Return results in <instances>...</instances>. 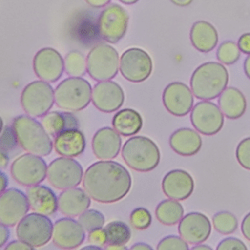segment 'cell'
Instances as JSON below:
<instances>
[{
  "instance_id": "cell-1",
  "label": "cell",
  "mask_w": 250,
  "mask_h": 250,
  "mask_svg": "<svg viewBox=\"0 0 250 250\" xmlns=\"http://www.w3.org/2000/svg\"><path fill=\"white\" fill-rule=\"evenodd\" d=\"M84 190L100 203H114L124 198L131 189L132 178L120 163L101 160L91 164L84 172Z\"/></svg>"
},
{
  "instance_id": "cell-2",
  "label": "cell",
  "mask_w": 250,
  "mask_h": 250,
  "mask_svg": "<svg viewBox=\"0 0 250 250\" xmlns=\"http://www.w3.org/2000/svg\"><path fill=\"white\" fill-rule=\"evenodd\" d=\"M229 71L218 62H207L197 66L190 77V89L193 96L202 101L218 98L227 88Z\"/></svg>"
},
{
  "instance_id": "cell-3",
  "label": "cell",
  "mask_w": 250,
  "mask_h": 250,
  "mask_svg": "<svg viewBox=\"0 0 250 250\" xmlns=\"http://www.w3.org/2000/svg\"><path fill=\"white\" fill-rule=\"evenodd\" d=\"M18 144L27 153L37 156L49 155L54 147L50 135L42 124L28 115L17 116L12 124Z\"/></svg>"
},
{
  "instance_id": "cell-4",
  "label": "cell",
  "mask_w": 250,
  "mask_h": 250,
  "mask_svg": "<svg viewBox=\"0 0 250 250\" xmlns=\"http://www.w3.org/2000/svg\"><path fill=\"white\" fill-rule=\"evenodd\" d=\"M124 162L138 172H149L157 167L160 161V150L157 145L145 136L128 139L121 150Z\"/></svg>"
},
{
  "instance_id": "cell-5",
  "label": "cell",
  "mask_w": 250,
  "mask_h": 250,
  "mask_svg": "<svg viewBox=\"0 0 250 250\" xmlns=\"http://www.w3.org/2000/svg\"><path fill=\"white\" fill-rule=\"evenodd\" d=\"M91 101V84L82 77L65 78L55 89L56 104L66 111H80L87 107Z\"/></svg>"
},
{
  "instance_id": "cell-6",
  "label": "cell",
  "mask_w": 250,
  "mask_h": 250,
  "mask_svg": "<svg viewBox=\"0 0 250 250\" xmlns=\"http://www.w3.org/2000/svg\"><path fill=\"white\" fill-rule=\"evenodd\" d=\"M87 72L97 81L114 78L119 69V55L115 48L105 43L94 46L86 57Z\"/></svg>"
},
{
  "instance_id": "cell-7",
  "label": "cell",
  "mask_w": 250,
  "mask_h": 250,
  "mask_svg": "<svg viewBox=\"0 0 250 250\" xmlns=\"http://www.w3.org/2000/svg\"><path fill=\"white\" fill-rule=\"evenodd\" d=\"M55 103V90L42 80L27 84L21 94V104L30 117H42L52 108Z\"/></svg>"
},
{
  "instance_id": "cell-8",
  "label": "cell",
  "mask_w": 250,
  "mask_h": 250,
  "mask_svg": "<svg viewBox=\"0 0 250 250\" xmlns=\"http://www.w3.org/2000/svg\"><path fill=\"white\" fill-rule=\"evenodd\" d=\"M53 227L51 219L38 213L27 214L17 226V236L32 247H42L52 238Z\"/></svg>"
},
{
  "instance_id": "cell-9",
  "label": "cell",
  "mask_w": 250,
  "mask_h": 250,
  "mask_svg": "<svg viewBox=\"0 0 250 250\" xmlns=\"http://www.w3.org/2000/svg\"><path fill=\"white\" fill-rule=\"evenodd\" d=\"M47 163L41 156L24 153L12 162L10 171L15 182L31 187L39 185L47 178Z\"/></svg>"
},
{
  "instance_id": "cell-10",
  "label": "cell",
  "mask_w": 250,
  "mask_h": 250,
  "mask_svg": "<svg viewBox=\"0 0 250 250\" xmlns=\"http://www.w3.org/2000/svg\"><path fill=\"white\" fill-rule=\"evenodd\" d=\"M84 171L81 164L68 157L54 159L47 169V179L58 189L76 188L83 180Z\"/></svg>"
},
{
  "instance_id": "cell-11",
  "label": "cell",
  "mask_w": 250,
  "mask_h": 250,
  "mask_svg": "<svg viewBox=\"0 0 250 250\" xmlns=\"http://www.w3.org/2000/svg\"><path fill=\"white\" fill-rule=\"evenodd\" d=\"M129 15L118 4L106 6L98 19V30L102 38L109 43H117L125 35Z\"/></svg>"
},
{
  "instance_id": "cell-12",
  "label": "cell",
  "mask_w": 250,
  "mask_h": 250,
  "mask_svg": "<svg viewBox=\"0 0 250 250\" xmlns=\"http://www.w3.org/2000/svg\"><path fill=\"white\" fill-rule=\"evenodd\" d=\"M152 67L153 63L150 56L145 50L137 47L124 51L119 61V69L122 76L134 83L146 80L152 72Z\"/></svg>"
},
{
  "instance_id": "cell-13",
  "label": "cell",
  "mask_w": 250,
  "mask_h": 250,
  "mask_svg": "<svg viewBox=\"0 0 250 250\" xmlns=\"http://www.w3.org/2000/svg\"><path fill=\"white\" fill-rule=\"evenodd\" d=\"M190 121L194 129L205 136L219 133L224 126V114L219 105L210 101H201L193 105Z\"/></svg>"
},
{
  "instance_id": "cell-14",
  "label": "cell",
  "mask_w": 250,
  "mask_h": 250,
  "mask_svg": "<svg viewBox=\"0 0 250 250\" xmlns=\"http://www.w3.org/2000/svg\"><path fill=\"white\" fill-rule=\"evenodd\" d=\"M29 209L26 194L18 188L6 189L0 195V224L14 227L27 215Z\"/></svg>"
},
{
  "instance_id": "cell-15",
  "label": "cell",
  "mask_w": 250,
  "mask_h": 250,
  "mask_svg": "<svg viewBox=\"0 0 250 250\" xmlns=\"http://www.w3.org/2000/svg\"><path fill=\"white\" fill-rule=\"evenodd\" d=\"M162 102L166 110L172 115L181 117L189 113L193 107L194 97L191 89L185 83L175 81L163 90Z\"/></svg>"
},
{
  "instance_id": "cell-16",
  "label": "cell",
  "mask_w": 250,
  "mask_h": 250,
  "mask_svg": "<svg viewBox=\"0 0 250 250\" xmlns=\"http://www.w3.org/2000/svg\"><path fill=\"white\" fill-rule=\"evenodd\" d=\"M33 70L40 80L56 82L64 70V59L54 48H42L33 58Z\"/></svg>"
},
{
  "instance_id": "cell-17",
  "label": "cell",
  "mask_w": 250,
  "mask_h": 250,
  "mask_svg": "<svg viewBox=\"0 0 250 250\" xmlns=\"http://www.w3.org/2000/svg\"><path fill=\"white\" fill-rule=\"evenodd\" d=\"M180 236L189 244H201L211 234V222L206 215L200 212H190L179 222Z\"/></svg>"
},
{
  "instance_id": "cell-18",
  "label": "cell",
  "mask_w": 250,
  "mask_h": 250,
  "mask_svg": "<svg viewBox=\"0 0 250 250\" xmlns=\"http://www.w3.org/2000/svg\"><path fill=\"white\" fill-rule=\"evenodd\" d=\"M85 229L78 221L72 218H62L55 222L52 240L56 246L62 249H74L85 240Z\"/></svg>"
},
{
  "instance_id": "cell-19",
  "label": "cell",
  "mask_w": 250,
  "mask_h": 250,
  "mask_svg": "<svg viewBox=\"0 0 250 250\" xmlns=\"http://www.w3.org/2000/svg\"><path fill=\"white\" fill-rule=\"evenodd\" d=\"M124 92L114 81L98 82L92 89V103L102 112L116 111L124 103Z\"/></svg>"
},
{
  "instance_id": "cell-20",
  "label": "cell",
  "mask_w": 250,
  "mask_h": 250,
  "mask_svg": "<svg viewBox=\"0 0 250 250\" xmlns=\"http://www.w3.org/2000/svg\"><path fill=\"white\" fill-rule=\"evenodd\" d=\"M163 193L170 199L177 201L188 198L194 189V181L191 175L182 169L169 171L161 183Z\"/></svg>"
},
{
  "instance_id": "cell-21",
  "label": "cell",
  "mask_w": 250,
  "mask_h": 250,
  "mask_svg": "<svg viewBox=\"0 0 250 250\" xmlns=\"http://www.w3.org/2000/svg\"><path fill=\"white\" fill-rule=\"evenodd\" d=\"M122 140L120 135L110 127L99 129L92 139V149L101 160H111L120 152Z\"/></svg>"
},
{
  "instance_id": "cell-22",
  "label": "cell",
  "mask_w": 250,
  "mask_h": 250,
  "mask_svg": "<svg viewBox=\"0 0 250 250\" xmlns=\"http://www.w3.org/2000/svg\"><path fill=\"white\" fill-rule=\"evenodd\" d=\"M91 205V198L87 192L79 188L64 189L58 198L59 211L68 218L80 216Z\"/></svg>"
},
{
  "instance_id": "cell-23",
  "label": "cell",
  "mask_w": 250,
  "mask_h": 250,
  "mask_svg": "<svg viewBox=\"0 0 250 250\" xmlns=\"http://www.w3.org/2000/svg\"><path fill=\"white\" fill-rule=\"evenodd\" d=\"M26 196L29 208L44 216H51L58 210V198L55 192L43 185H35L28 187Z\"/></svg>"
},
{
  "instance_id": "cell-24",
  "label": "cell",
  "mask_w": 250,
  "mask_h": 250,
  "mask_svg": "<svg viewBox=\"0 0 250 250\" xmlns=\"http://www.w3.org/2000/svg\"><path fill=\"white\" fill-rule=\"evenodd\" d=\"M53 145L58 154L62 157L73 158L83 153L86 141L80 130L68 129L56 136Z\"/></svg>"
},
{
  "instance_id": "cell-25",
  "label": "cell",
  "mask_w": 250,
  "mask_h": 250,
  "mask_svg": "<svg viewBox=\"0 0 250 250\" xmlns=\"http://www.w3.org/2000/svg\"><path fill=\"white\" fill-rule=\"evenodd\" d=\"M171 148L182 156H192L202 146V139L196 130L190 128L177 129L169 138Z\"/></svg>"
},
{
  "instance_id": "cell-26",
  "label": "cell",
  "mask_w": 250,
  "mask_h": 250,
  "mask_svg": "<svg viewBox=\"0 0 250 250\" xmlns=\"http://www.w3.org/2000/svg\"><path fill=\"white\" fill-rule=\"evenodd\" d=\"M189 39L197 51L208 53L216 48L219 35L216 27L212 23L206 21H197L191 25Z\"/></svg>"
},
{
  "instance_id": "cell-27",
  "label": "cell",
  "mask_w": 250,
  "mask_h": 250,
  "mask_svg": "<svg viewBox=\"0 0 250 250\" xmlns=\"http://www.w3.org/2000/svg\"><path fill=\"white\" fill-rule=\"evenodd\" d=\"M218 104L224 116L229 119H238L245 113L247 102L240 90L227 87L219 96Z\"/></svg>"
},
{
  "instance_id": "cell-28",
  "label": "cell",
  "mask_w": 250,
  "mask_h": 250,
  "mask_svg": "<svg viewBox=\"0 0 250 250\" xmlns=\"http://www.w3.org/2000/svg\"><path fill=\"white\" fill-rule=\"evenodd\" d=\"M113 129L122 136L136 135L143 127L141 114L133 108H123L117 111L112 118Z\"/></svg>"
},
{
  "instance_id": "cell-29",
  "label": "cell",
  "mask_w": 250,
  "mask_h": 250,
  "mask_svg": "<svg viewBox=\"0 0 250 250\" xmlns=\"http://www.w3.org/2000/svg\"><path fill=\"white\" fill-rule=\"evenodd\" d=\"M41 124L45 131L52 137H56L68 129H77V118L68 112L49 111L42 116Z\"/></svg>"
},
{
  "instance_id": "cell-30",
  "label": "cell",
  "mask_w": 250,
  "mask_h": 250,
  "mask_svg": "<svg viewBox=\"0 0 250 250\" xmlns=\"http://www.w3.org/2000/svg\"><path fill=\"white\" fill-rule=\"evenodd\" d=\"M156 219L165 226L178 224L184 217V208L182 204L174 199H164L155 209Z\"/></svg>"
},
{
  "instance_id": "cell-31",
  "label": "cell",
  "mask_w": 250,
  "mask_h": 250,
  "mask_svg": "<svg viewBox=\"0 0 250 250\" xmlns=\"http://www.w3.org/2000/svg\"><path fill=\"white\" fill-rule=\"evenodd\" d=\"M106 243L109 245H125L131 238L129 226L122 221H112L105 228Z\"/></svg>"
},
{
  "instance_id": "cell-32",
  "label": "cell",
  "mask_w": 250,
  "mask_h": 250,
  "mask_svg": "<svg viewBox=\"0 0 250 250\" xmlns=\"http://www.w3.org/2000/svg\"><path fill=\"white\" fill-rule=\"evenodd\" d=\"M64 70L70 77H82L87 71V61L79 51H70L64 58Z\"/></svg>"
},
{
  "instance_id": "cell-33",
  "label": "cell",
  "mask_w": 250,
  "mask_h": 250,
  "mask_svg": "<svg viewBox=\"0 0 250 250\" xmlns=\"http://www.w3.org/2000/svg\"><path fill=\"white\" fill-rule=\"evenodd\" d=\"M214 229L221 234H230L238 227V220L234 214L229 211H220L212 218Z\"/></svg>"
},
{
  "instance_id": "cell-34",
  "label": "cell",
  "mask_w": 250,
  "mask_h": 250,
  "mask_svg": "<svg viewBox=\"0 0 250 250\" xmlns=\"http://www.w3.org/2000/svg\"><path fill=\"white\" fill-rule=\"evenodd\" d=\"M240 49L237 43L228 40L221 43L217 49V58L222 64L230 65L240 58Z\"/></svg>"
},
{
  "instance_id": "cell-35",
  "label": "cell",
  "mask_w": 250,
  "mask_h": 250,
  "mask_svg": "<svg viewBox=\"0 0 250 250\" xmlns=\"http://www.w3.org/2000/svg\"><path fill=\"white\" fill-rule=\"evenodd\" d=\"M78 222L83 227L85 231L90 232L104 227V216L98 210L88 209L79 216Z\"/></svg>"
},
{
  "instance_id": "cell-36",
  "label": "cell",
  "mask_w": 250,
  "mask_h": 250,
  "mask_svg": "<svg viewBox=\"0 0 250 250\" xmlns=\"http://www.w3.org/2000/svg\"><path fill=\"white\" fill-rule=\"evenodd\" d=\"M151 214L150 212L143 207L134 209L130 214V223L136 229L144 230L151 225Z\"/></svg>"
},
{
  "instance_id": "cell-37",
  "label": "cell",
  "mask_w": 250,
  "mask_h": 250,
  "mask_svg": "<svg viewBox=\"0 0 250 250\" xmlns=\"http://www.w3.org/2000/svg\"><path fill=\"white\" fill-rule=\"evenodd\" d=\"M156 250H189V247L181 236L168 235L158 242Z\"/></svg>"
},
{
  "instance_id": "cell-38",
  "label": "cell",
  "mask_w": 250,
  "mask_h": 250,
  "mask_svg": "<svg viewBox=\"0 0 250 250\" xmlns=\"http://www.w3.org/2000/svg\"><path fill=\"white\" fill-rule=\"evenodd\" d=\"M235 156L240 166L250 171V137H247L238 143Z\"/></svg>"
},
{
  "instance_id": "cell-39",
  "label": "cell",
  "mask_w": 250,
  "mask_h": 250,
  "mask_svg": "<svg viewBox=\"0 0 250 250\" xmlns=\"http://www.w3.org/2000/svg\"><path fill=\"white\" fill-rule=\"evenodd\" d=\"M17 145L19 144L13 128L6 127L0 135V149L4 150L5 152L11 151L16 148Z\"/></svg>"
},
{
  "instance_id": "cell-40",
  "label": "cell",
  "mask_w": 250,
  "mask_h": 250,
  "mask_svg": "<svg viewBox=\"0 0 250 250\" xmlns=\"http://www.w3.org/2000/svg\"><path fill=\"white\" fill-rule=\"evenodd\" d=\"M216 250H248L245 243L236 237H227L222 239Z\"/></svg>"
},
{
  "instance_id": "cell-41",
  "label": "cell",
  "mask_w": 250,
  "mask_h": 250,
  "mask_svg": "<svg viewBox=\"0 0 250 250\" xmlns=\"http://www.w3.org/2000/svg\"><path fill=\"white\" fill-rule=\"evenodd\" d=\"M88 240L92 245L96 246H103L106 243V236L104 229H94L89 232L88 234Z\"/></svg>"
},
{
  "instance_id": "cell-42",
  "label": "cell",
  "mask_w": 250,
  "mask_h": 250,
  "mask_svg": "<svg viewBox=\"0 0 250 250\" xmlns=\"http://www.w3.org/2000/svg\"><path fill=\"white\" fill-rule=\"evenodd\" d=\"M237 45L242 53L250 55V32L243 33L239 37Z\"/></svg>"
},
{
  "instance_id": "cell-43",
  "label": "cell",
  "mask_w": 250,
  "mask_h": 250,
  "mask_svg": "<svg viewBox=\"0 0 250 250\" xmlns=\"http://www.w3.org/2000/svg\"><path fill=\"white\" fill-rule=\"evenodd\" d=\"M4 250H35L31 245L21 241V240H13L11 241Z\"/></svg>"
},
{
  "instance_id": "cell-44",
  "label": "cell",
  "mask_w": 250,
  "mask_h": 250,
  "mask_svg": "<svg viewBox=\"0 0 250 250\" xmlns=\"http://www.w3.org/2000/svg\"><path fill=\"white\" fill-rule=\"evenodd\" d=\"M241 232L243 236L250 241V212L245 215L241 223Z\"/></svg>"
},
{
  "instance_id": "cell-45",
  "label": "cell",
  "mask_w": 250,
  "mask_h": 250,
  "mask_svg": "<svg viewBox=\"0 0 250 250\" xmlns=\"http://www.w3.org/2000/svg\"><path fill=\"white\" fill-rule=\"evenodd\" d=\"M10 236V230L8 227L0 224V248L8 241Z\"/></svg>"
},
{
  "instance_id": "cell-46",
  "label": "cell",
  "mask_w": 250,
  "mask_h": 250,
  "mask_svg": "<svg viewBox=\"0 0 250 250\" xmlns=\"http://www.w3.org/2000/svg\"><path fill=\"white\" fill-rule=\"evenodd\" d=\"M88 5L94 8H101L107 5L111 0H85Z\"/></svg>"
},
{
  "instance_id": "cell-47",
  "label": "cell",
  "mask_w": 250,
  "mask_h": 250,
  "mask_svg": "<svg viewBox=\"0 0 250 250\" xmlns=\"http://www.w3.org/2000/svg\"><path fill=\"white\" fill-rule=\"evenodd\" d=\"M8 186V177L4 172L0 171V195L6 190Z\"/></svg>"
},
{
  "instance_id": "cell-48",
  "label": "cell",
  "mask_w": 250,
  "mask_h": 250,
  "mask_svg": "<svg viewBox=\"0 0 250 250\" xmlns=\"http://www.w3.org/2000/svg\"><path fill=\"white\" fill-rule=\"evenodd\" d=\"M9 164V156L7 152L0 149V169H5Z\"/></svg>"
},
{
  "instance_id": "cell-49",
  "label": "cell",
  "mask_w": 250,
  "mask_h": 250,
  "mask_svg": "<svg viewBox=\"0 0 250 250\" xmlns=\"http://www.w3.org/2000/svg\"><path fill=\"white\" fill-rule=\"evenodd\" d=\"M129 250H153V248L150 245H148L147 243L139 242V243H135L134 245H132Z\"/></svg>"
},
{
  "instance_id": "cell-50",
  "label": "cell",
  "mask_w": 250,
  "mask_h": 250,
  "mask_svg": "<svg viewBox=\"0 0 250 250\" xmlns=\"http://www.w3.org/2000/svg\"><path fill=\"white\" fill-rule=\"evenodd\" d=\"M243 69H244V73L245 75L250 79V55H248L244 61V64H243Z\"/></svg>"
},
{
  "instance_id": "cell-51",
  "label": "cell",
  "mask_w": 250,
  "mask_h": 250,
  "mask_svg": "<svg viewBox=\"0 0 250 250\" xmlns=\"http://www.w3.org/2000/svg\"><path fill=\"white\" fill-rule=\"evenodd\" d=\"M174 5L180 6V7H186L192 3L193 0H170Z\"/></svg>"
},
{
  "instance_id": "cell-52",
  "label": "cell",
  "mask_w": 250,
  "mask_h": 250,
  "mask_svg": "<svg viewBox=\"0 0 250 250\" xmlns=\"http://www.w3.org/2000/svg\"><path fill=\"white\" fill-rule=\"evenodd\" d=\"M104 250H129L125 245H107Z\"/></svg>"
},
{
  "instance_id": "cell-53",
  "label": "cell",
  "mask_w": 250,
  "mask_h": 250,
  "mask_svg": "<svg viewBox=\"0 0 250 250\" xmlns=\"http://www.w3.org/2000/svg\"><path fill=\"white\" fill-rule=\"evenodd\" d=\"M189 250H213V248L206 244H197L192 248H190Z\"/></svg>"
},
{
  "instance_id": "cell-54",
  "label": "cell",
  "mask_w": 250,
  "mask_h": 250,
  "mask_svg": "<svg viewBox=\"0 0 250 250\" xmlns=\"http://www.w3.org/2000/svg\"><path fill=\"white\" fill-rule=\"evenodd\" d=\"M80 250H104L102 247L100 246H96V245H88V246H84L82 247Z\"/></svg>"
},
{
  "instance_id": "cell-55",
  "label": "cell",
  "mask_w": 250,
  "mask_h": 250,
  "mask_svg": "<svg viewBox=\"0 0 250 250\" xmlns=\"http://www.w3.org/2000/svg\"><path fill=\"white\" fill-rule=\"evenodd\" d=\"M121 3L123 4H127V5H132V4H135L137 3L139 0H119Z\"/></svg>"
},
{
  "instance_id": "cell-56",
  "label": "cell",
  "mask_w": 250,
  "mask_h": 250,
  "mask_svg": "<svg viewBox=\"0 0 250 250\" xmlns=\"http://www.w3.org/2000/svg\"><path fill=\"white\" fill-rule=\"evenodd\" d=\"M3 126H4V123H3V119H2V117L0 116V134L2 133V130H3Z\"/></svg>"
}]
</instances>
